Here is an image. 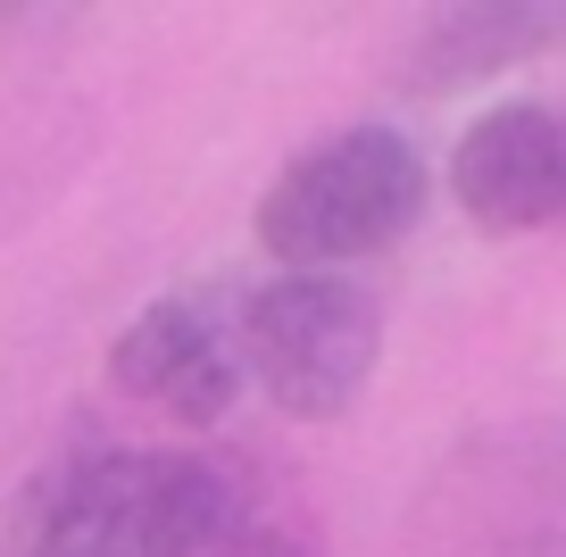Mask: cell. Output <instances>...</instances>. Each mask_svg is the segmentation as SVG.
Wrapping results in <instances>:
<instances>
[{"instance_id":"1","label":"cell","mask_w":566,"mask_h":557,"mask_svg":"<svg viewBox=\"0 0 566 557\" xmlns=\"http://www.w3.org/2000/svg\"><path fill=\"white\" fill-rule=\"evenodd\" d=\"M242 474L192 450H59L9 507V557H217Z\"/></svg>"},{"instance_id":"2","label":"cell","mask_w":566,"mask_h":557,"mask_svg":"<svg viewBox=\"0 0 566 557\" xmlns=\"http://www.w3.org/2000/svg\"><path fill=\"white\" fill-rule=\"evenodd\" d=\"M424 209V158L400 125H342L259 192V250L283 275H342L391 250Z\"/></svg>"},{"instance_id":"3","label":"cell","mask_w":566,"mask_h":557,"mask_svg":"<svg viewBox=\"0 0 566 557\" xmlns=\"http://www.w3.org/2000/svg\"><path fill=\"white\" fill-rule=\"evenodd\" d=\"M233 358L275 417L342 424L384 358V299L350 275H266L233 299Z\"/></svg>"},{"instance_id":"4","label":"cell","mask_w":566,"mask_h":557,"mask_svg":"<svg viewBox=\"0 0 566 557\" xmlns=\"http://www.w3.org/2000/svg\"><path fill=\"white\" fill-rule=\"evenodd\" d=\"M408 557H566V433H483L424 483Z\"/></svg>"},{"instance_id":"5","label":"cell","mask_w":566,"mask_h":557,"mask_svg":"<svg viewBox=\"0 0 566 557\" xmlns=\"http://www.w3.org/2000/svg\"><path fill=\"white\" fill-rule=\"evenodd\" d=\"M450 200L475 233H500V242L566 225V108L492 101L450 150Z\"/></svg>"},{"instance_id":"6","label":"cell","mask_w":566,"mask_h":557,"mask_svg":"<svg viewBox=\"0 0 566 557\" xmlns=\"http://www.w3.org/2000/svg\"><path fill=\"white\" fill-rule=\"evenodd\" d=\"M108 383L176 424H217L242 391L233 325H217V308H200V299H150L108 341Z\"/></svg>"},{"instance_id":"7","label":"cell","mask_w":566,"mask_h":557,"mask_svg":"<svg viewBox=\"0 0 566 557\" xmlns=\"http://www.w3.org/2000/svg\"><path fill=\"white\" fill-rule=\"evenodd\" d=\"M566 42V9H525V0H492V9H442V18L417 34L408 51V84L424 92H450L467 75H492L509 59H533Z\"/></svg>"},{"instance_id":"8","label":"cell","mask_w":566,"mask_h":557,"mask_svg":"<svg viewBox=\"0 0 566 557\" xmlns=\"http://www.w3.org/2000/svg\"><path fill=\"white\" fill-rule=\"evenodd\" d=\"M217 557H325V549L301 500H283V491L266 500V491L242 483V507H233V533L217 540Z\"/></svg>"}]
</instances>
